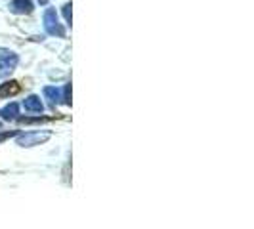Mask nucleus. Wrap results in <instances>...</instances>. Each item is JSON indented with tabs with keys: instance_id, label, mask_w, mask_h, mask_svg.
Here are the masks:
<instances>
[{
	"instance_id": "nucleus-4",
	"label": "nucleus",
	"mask_w": 254,
	"mask_h": 229,
	"mask_svg": "<svg viewBox=\"0 0 254 229\" xmlns=\"http://www.w3.org/2000/svg\"><path fill=\"white\" fill-rule=\"evenodd\" d=\"M19 92V84L17 82H6L0 86V98H6V96H15Z\"/></svg>"
},
{
	"instance_id": "nucleus-6",
	"label": "nucleus",
	"mask_w": 254,
	"mask_h": 229,
	"mask_svg": "<svg viewBox=\"0 0 254 229\" xmlns=\"http://www.w3.org/2000/svg\"><path fill=\"white\" fill-rule=\"evenodd\" d=\"M15 111H17V107L15 105H10V107H6L2 113H4V118H10V116H13L15 114Z\"/></svg>"
},
{
	"instance_id": "nucleus-7",
	"label": "nucleus",
	"mask_w": 254,
	"mask_h": 229,
	"mask_svg": "<svg viewBox=\"0 0 254 229\" xmlns=\"http://www.w3.org/2000/svg\"><path fill=\"white\" fill-rule=\"evenodd\" d=\"M64 13H65V19H67V23H71V4H65V6H64Z\"/></svg>"
},
{
	"instance_id": "nucleus-3",
	"label": "nucleus",
	"mask_w": 254,
	"mask_h": 229,
	"mask_svg": "<svg viewBox=\"0 0 254 229\" xmlns=\"http://www.w3.org/2000/svg\"><path fill=\"white\" fill-rule=\"evenodd\" d=\"M12 10L15 13H31L33 2L31 0H12Z\"/></svg>"
},
{
	"instance_id": "nucleus-5",
	"label": "nucleus",
	"mask_w": 254,
	"mask_h": 229,
	"mask_svg": "<svg viewBox=\"0 0 254 229\" xmlns=\"http://www.w3.org/2000/svg\"><path fill=\"white\" fill-rule=\"evenodd\" d=\"M25 107L31 109V111H42V103H40V100H38L37 96H31L25 102Z\"/></svg>"
},
{
	"instance_id": "nucleus-8",
	"label": "nucleus",
	"mask_w": 254,
	"mask_h": 229,
	"mask_svg": "<svg viewBox=\"0 0 254 229\" xmlns=\"http://www.w3.org/2000/svg\"><path fill=\"white\" fill-rule=\"evenodd\" d=\"M38 2H40V4H48V0H38Z\"/></svg>"
},
{
	"instance_id": "nucleus-1",
	"label": "nucleus",
	"mask_w": 254,
	"mask_h": 229,
	"mask_svg": "<svg viewBox=\"0 0 254 229\" xmlns=\"http://www.w3.org/2000/svg\"><path fill=\"white\" fill-rule=\"evenodd\" d=\"M44 27H46V31L50 35H58V37H64L65 35L64 27L60 25V21H58L56 10H46V13H44Z\"/></svg>"
},
{
	"instance_id": "nucleus-2",
	"label": "nucleus",
	"mask_w": 254,
	"mask_h": 229,
	"mask_svg": "<svg viewBox=\"0 0 254 229\" xmlns=\"http://www.w3.org/2000/svg\"><path fill=\"white\" fill-rule=\"evenodd\" d=\"M15 63H17V56L15 54L2 52L0 54V75H6L8 71H13Z\"/></svg>"
}]
</instances>
